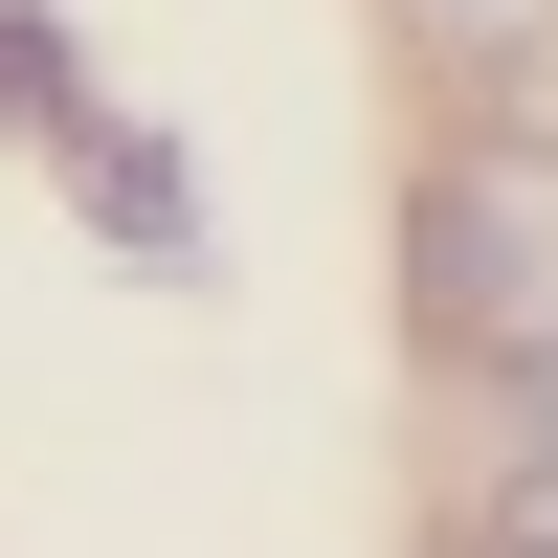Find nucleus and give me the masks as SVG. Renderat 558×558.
Returning a JSON list of instances; mask_svg holds the SVG:
<instances>
[{"label": "nucleus", "instance_id": "obj_1", "mask_svg": "<svg viewBox=\"0 0 558 558\" xmlns=\"http://www.w3.org/2000/svg\"><path fill=\"white\" fill-rule=\"evenodd\" d=\"M425 336L470 380H558V134H470L425 179Z\"/></svg>", "mask_w": 558, "mask_h": 558}, {"label": "nucleus", "instance_id": "obj_2", "mask_svg": "<svg viewBox=\"0 0 558 558\" xmlns=\"http://www.w3.org/2000/svg\"><path fill=\"white\" fill-rule=\"evenodd\" d=\"M425 45L492 68V89H536V68H558V0H425Z\"/></svg>", "mask_w": 558, "mask_h": 558}]
</instances>
